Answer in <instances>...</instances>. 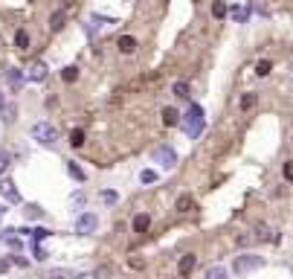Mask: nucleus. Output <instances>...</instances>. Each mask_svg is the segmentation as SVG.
<instances>
[{"instance_id": "f257e3e1", "label": "nucleus", "mask_w": 293, "mask_h": 279, "mask_svg": "<svg viewBox=\"0 0 293 279\" xmlns=\"http://www.w3.org/2000/svg\"><path fill=\"white\" fill-rule=\"evenodd\" d=\"M183 131L192 137V140H197L200 134H203V125H206V117H203V108L200 105H189V111L183 114Z\"/></svg>"}, {"instance_id": "f03ea898", "label": "nucleus", "mask_w": 293, "mask_h": 279, "mask_svg": "<svg viewBox=\"0 0 293 279\" xmlns=\"http://www.w3.org/2000/svg\"><path fill=\"white\" fill-rule=\"evenodd\" d=\"M259 268H264V256H256V253H238L232 259V274H238V277H247Z\"/></svg>"}, {"instance_id": "7ed1b4c3", "label": "nucleus", "mask_w": 293, "mask_h": 279, "mask_svg": "<svg viewBox=\"0 0 293 279\" xmlns=\"http://www.w3.org/2000/svg\"><path fill=\"white\" fill-rule=\"evenodd\" d=\"M32 140H38L41 146H55L58 143V131L53 123H35L32 125Z\"/></svg>"}, {"instance_id": "20e7f679", "label": "nucleus", "mask_w": 293, "mask_h": 279, "mask_svg": "<svg viewBox=\"0 0 293 279\" xmlns=\"http://www.w3.org/2000/svg\"><path fill=\"white\" fill-rule=\"evenodd\" d=\"M96 227H99L96 213H81V216L76 218V233H79V236H90Z\"/></svg>"}, {"instance_id": "39448f33", "label": "nucleus", "mask_w": 293, "mask_h": 279, "mask_svg": "<svg viewBox=\"0 0 293 279\" xmlns=\"http://www.w3.org/2000/svg\"><path fill=\"white\" fill-rule=\"evenodd\" d=\"M154 160H157L163 169H174V166H177V152H174L171 146H160V149L154 152Z\"/></svg>"}, {"instance_id": "423d86ee", "label": "nucleus", "mask_w": 293, "mask_h": 279, "mask_svg": "<svg viewBox=\"0 0 293 279\" xmlns=\"http://www.w3.org/2000/svg\"><path fill=\"white\" fill-rule=\"evenodd\" d=\"M197 268V256L195 253H186V256H180V262H177V274L183 279H189L192 277V271Z\"/></svg>"}, {"instance_id": "0eeeda50", "label": "nucleus", "mask_w": 293, "mask_h": 279, "mask_svg": "<svg viewBox=\"0 0 293 279\" xmlns=\"http://www.w3.org/2000/svg\"><path fill=\"white\" fill-rule=\"evenodd\" d=\"M116 47H119V53H122V56H133L139 44H136V38H133V35H119Z\"/></svg>"}, {"instance_id": "6e6552de", "label": "nucleus", "mask_w": 293, "mask_h": 279, "mask_svg": "<svg viewBox=\"0 0 293 279\" xmlns=\"http://www.w3.org/2000/svg\"><path fill=\"white\" fill-rule=\"evenodd\" d=\"M0 195H3L9 204H21V192L15 189V184H12V181H3V184H0Z\"/></svg>"}, {"instance_id": "1a4fd4ad", "label": "nucleus", "mask_w": 293, "mask_h": 279, "mask_svg": "<svg viewBox=\"0 0 293 279\" xmlns=\"http://www.w3.org/2000/svg\"><path fill=\"white\" fill-rule=\"evenodd\" d=\"M160 117H163L165 128H177V125L183 123V117H180V111H177V108H163V114H160Z\"/></svg>"}, {"instance_id": "9d476101", "label": "nucleus", "mask_w": 293, "mask_h": 279, "mask_svg": "<svg viewBox=\"0 0 293 279\" xmlns=\"http://www.w3.org/2000/svg\"><path fill=\"white\" fill-rule=\"evenodd\" d=\"M148 227H151V216H145V213L133 216V233H136V236H145Z\"/></svg>"}, {"instance_id": "9b49d317", "label": "nucleus", "mask_w": 293, "mask_h": 279, "mask_svg": "<svg viewBox=\"0 0 293 279\" xmlns=\"http://www.w3.org/2000/svg\"><path fill=\"white\" fill-rule=\"evenodd\" d=\"M6 82H9V88H12V91L18 93L21 88H24V73L12 67V70H6Z\"/></svg>"}, {"instance_id": "f8f14e48", "label": "nucleus", "mask_w": 293, "mask_h": 279, "mask_svg": "<svg viewBox=\"0 0 293 279\" xmlns=\"http://www.w3.org/2000/svg\"><path fill=\"white\" fill-rule=\"evenodd\" d=\"M229 18H232L235 24H247V21H250V6H232V9H229Z\"/></svg>"}, {"instance_id": "ddd939ff", "label": "nucleus", "mask_w": 293, "mask_h": 279, "mask_svg": "<svg viewBox=\"0 0 293 279\" xmlns=\"http://www.w3.org/2000/svg\"><path fill=\"white\" fill-rule=\"evenodd\" d=\"M32 82H44L47 79V64L44 62H35V64H29V73H27Z\"/></svg>"}, {"instance_id": "4468645a", "label": "nucleus", "mask_w": 293, "mask_h": 279, "mask_svg": "<svg viewBox=\"0 0 293 279\" xmlns=\"http://www.w3.org/2000/svg\"><path fill=\"white\" fill-rule=\"evenodd\" d=\"M64 9H55V12H53V15H50V30L53 32H58L61 30V27H64Z\"/></svg>"}, {"instance_id": "2eb2a0df", "label": "nucleus", "mask_w": 293, "mask_h": 279, "mask_svg": "<svg viewBox=\"0 0 293 279\" xmlns=\"http://www.w3.org/2000/svg\"><path fill=\"white\" fill-rule=\"evenodd\" d=\"M256 102H259V96H256V93H244V96H241V102H238V108L247 114V111H253V108H256Z\"/></svg>"}, {"instance_id": "dca6fc26", "label": "nucleus", "mask_w": 293, "mask_h": 279, "mask_svg": "<svg viewBox=\"0 0 293 279\" xmlns=\"http://www.w3.org/2000/svg\"><path fill=\"white\" fill-rule=\"evenodd\" d=\"M67 172H70V178H73V181H79V184H84V181H87L84 169H81V166H76V163H67Z\"/></svg>"}, {"instance_id": "f3484780", "label": "nucleus", "mask_w": 293, "mask_h": 279, "mask_svg": "<svg viewBox=\"0 0 293 279\" xmlns=\"http://www.w3.org/2000/svg\"><path fill=\"white\" fill-rule=\"evenodd\" d=\"M192 204H195L192 195H180L177 204H174V210H177V213H192Z\"/></svg>"}, {"instance_id": "a211bd4d", "label": "nucleus", "mask_w": 293, "mask_h": 279, "mask_svg": "<svg viewBox=\"0 0 293 279\" xmlns=\"http://www.w3.org/2000/svg\"><path fill=\"white\" fill-rule=\"evenodd\" d=\"M15 47H18V50H29V32L27 30L15 32Z\"/></svg>"}, {"instance_id": "6ab92c4d", "label": "nucleus", "mask_w": 293, "mask_h": 279, "mask_svg": "<svg viewBox=\"0 0 293 279\" xmlns=\"http://www.w3.org/2000/svg\"><path fill=\"white\" fill-rule=\"evenodd\" d=\"M70 146H73V149H81V146H84V131H81V128H73V131H70Z\"/></svg>"}, {"instance_id": "aec40b11", "label": "nucleus", "mask_w": 293, "mask_h": 279, "mask_svg": "<svg viewBox=\"0 0 293 279\" xmlns=\"http://www.w3.org/2000/svg\"><path fill=\"white\" fill-rule=\"evenodd\" d=\"M171 91H174V96H177V99H189V96H192L186 82H174V85H171Z\"/></svg>"}, {"instance_id": "412c9836", "label": "nucleus", "mask_w": 293, "mask_h": 279, "mask_svg": "<svg viewBox=\"0 0 293 279\" xmlns=\"http://www.w3.org/2000/svg\"><path fill=\"white\" fill-rule=\"evenodd\" d=\"M24 216L29 218V221H38V218H44V210H41L38 204H29V207L24 210Z\"/></svg>"}, {"instance_id": "4be33fe9", "label": "nucleus", "mask_w": 293, "mask_h": 279, "mask_svg": "<svg viewBox=\"0 0 293 279\" xmlns=\"http://www.w3.org/2000/svg\"><path fill=\"white\" fill-rule=\"evenodd\" d=\"M157 178H160V175H157L154 169H142V172H139V184H157Z\"/></svg>"}, {"instance_id": "5701e85b", "label": "nucleus", "mask_w": 293, "mask_h": 279, "mask_svg": "<svg viewBox=\"0 0 293 279\" xmlns=\"http://www.w3.org/2000/svg\"><path fill=\"white\" fill-rule=\"evenodd\" d=\"M206 279H227V268H221V265L209 268V271H206Z\"/></svg>"}, {"instance_id": "b1692460", "label": "nucleus", "mask_w": 293, "mask_h": 279, "mask_svg": "<svg viewBox=\"0 0 293 279\" xmlns=\"http://www.w3.org/2000/svg\"><path fill=\"white\" fill-rule=\"evenodd\" d=\"M256 73H259V76H270V73H273V62H267V59H261V62L256 64Z\"/></svg>"}, {"instance_id": "393cba45", "label": "nucleus", "mask_w": 293, "mask_h": 279, "mask_svg": "<svg viewBox=\"0 0 293 279\" xmlns=\"http://www.w3.org/2000/svg\"><path fill=\"white\" fill-rule=\"evenodd\" d=\"M61 79H64V82H76V79H79V67H64V70H61Z\"/></svg>"}, {"instance_id": "a878e982", "label": "nucleus", "mask_w": 293, "mask_h": 279, "mask_svg": "<svg viewBox=\"0 0 293 279\" xmlns=\"http://www.w3.org/2000/svg\"><path fill=\"white\" fill-rule=\"evenodd\" d=\"M227 6H224V3H221V0H215V3H212V15H215V18H227Z\"/></svg>"}, {"instance_id": "bb28decb", "label": "nucleus", "mask_w": 293, "mask_h": 279, "mask_svg": "<svg viewBox=\"0 0 293 279\" xmlns=\"http://www.w3.org/2000/svg\"><path fill=\"white\" fill-rule=\"evenodd\" d=\"M9 166H12V155H9V152H0V175H6Z\"/></svg>"}, {"instance_id": "cd10ccee", "label": "nucleus", "mask_w": 293, "mask_h": 279, "mask_svg": "<svg viewBox=\"0 0 293 279\" xmlns=\"http://www.w3.org/2000/svg\"><path fill=\"white\" fill-rule=\"evenodd\" d=\"M29 233H32L35 242H41V239H47V236H50V230H47V227H35V230H29Z\"/></svg>"}, {"instance_id": "c85d7f7f", "label": "nucleus", "mask_w": 293, "mask_h": 279, "mask_svg": "<svg viewBox=\"0 0 293 279\" xmlns=\"http://www.w3.org/2000/svg\"><path fill=\"white\" fill-rule=\"evenodd\" d=\"M116 198H119V195H116L113 189H105V192H102V201H105V204H116Z\"/></svg>"}, {"instance_id": "c756f323", "label": "nucleus", "mask_w": 293, "mask_h": 279, "mask_svg": "<svg viewBox=\"0 0 293 279\" xmlns=\"http://www.w3.org/2000/svg\"><path fill=\"white\" fill-rule=\"evenodd\" d=\"M50 279H76V277H73L70 271H53V274H50Z\"/></svg>"}, {"instance_id": "7c9ffc66", "label": "nucleus", "mask_w": 293, "mask_h": 279, "mask_svg": "<svg viewBox=\"0 0 293 279\" xmlns=\"http://www.w3.org/2000/svg\"><path fill=\"white\" fill-rule=\"evenodd\" d=\"M282 172H285V178H288V181H293V160H285Z\"/></svg>"}, {"instance_id": "2f4dec72", "label": "nucleus", "mask_w": 293, "mask_h": 279, "mask_svg": "<svg viewBox=\"0 0 293 279\" xmlns=\"http://www.w3.org/2000/svg\"><path fill=\"white\" fill-rule=\"evenodd\" d=\"M47 256H50V253H47V250H44L41 245H38V242H35V259H38V262H44Z\"/></svg>"}, {"instance_id": "473e14b6", "label": "nucleus", "mask_w": 293, "mask_h": 279, "mask_svg": "<svg viewBox=\"0 0 293 279\" xmlns=\"http://www.w3.org/2000/svg\"><path fill=\"white\" fill-rule=\"evenodd\" d=\"M9 268H12V259H3V256H0V274H6Z\"/></svg>"}, {"instance_id": "72a5a7b5", "label": "nucleus", "mask_w": 293, "mask_h": 279, "mask_svg": "<svg viewBox=\"0 0 293 279\" xmlns=\"http://www.w3.org/2000/svg\"><path fill=\"white\" fill-rule=\"evenodd\" d=\"M12 262H15V265H21V268H27V259H24V256H18V253L12 256Z\"/></svg>"}, {"instance_id": "f704fd0d", "label": "nucleus", "mask_w": 293, "mask_h": 279, "mask_svg": "<svg viewBox=\"0 0 293 279\" xmlns=\"http://www.w3.org/2000/svg\"><path fill=\"white\" fill-rule=\"evenodd\" d=\"M76 279H96V277H93V274H79Z\"/></svg>"}, {"instance_id": "c9c22d12", "label": "nucleus", "mask_w": 293, "mask_h": 279, "mask_svg": "<svg viewBox=\"0 0 293 279\" xmlns=\"http://www.w3.org/2000/svg\"><path fill=\"white\" fill-rule=\"evenodd\" d=\"M0 213H3V207H0Z\"/></svg>"}, {"instance_id": "e433bc0d", "label": "nucleus", "mask_w": 293, "mask_h": 279, "mask_svg": "<svg viewBox=\"0 0 293 279\" xmlns=\"http://www.w3.org/2000/svg\"><path fill=\"white\" fill-rule=\"evenodd\" d=\"M291 274H293V268H291Z\"/></svg>"}]
</instances>
